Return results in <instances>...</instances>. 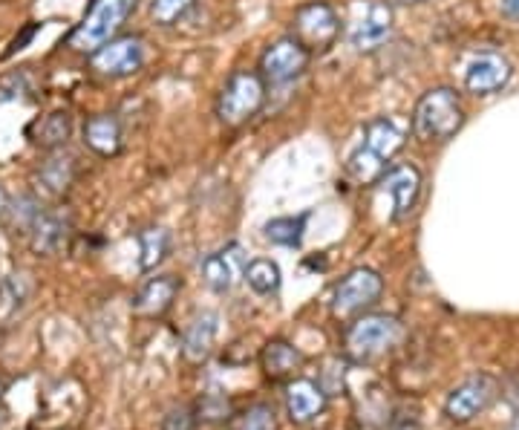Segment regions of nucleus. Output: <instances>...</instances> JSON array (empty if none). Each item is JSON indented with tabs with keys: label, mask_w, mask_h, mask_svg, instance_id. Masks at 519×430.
<instances>
[{
	"label": "nucleus",
	"mask_w": 519,
	"mask_h": 430,
	"mask_svg": "<svg viewBox=\"0 0 519 430\" xmlns=\"http://www.w3.org/2000/svg\"><path fill=\"white\" fill-rule=\"evenodd\" d=\"M6 208V194H3V188H0V211Z\"/></svg>",
	"instance_id": "obj_35"
},
{
	"label": "nucleus",
	"mask_w": 519,
	"mask_h": 430,
	"mask_svg": "<svg viewBox=\"0 0 519 430\" xmlns=\"http://www.w3.org/2000/svg\"><path fill=\"white\" fill-rule=\"evenodd\" d=\"M341 35V18L329 3H306L292 18V38L309 52L329 50Z\"/></svg>",
	"instance_id": "obj_8"
},
{
	"label": "nucleus",
	"mask_w": 519,
	"mask_h": 430,
	"mask_svg": "<svg viewBox=\"0 0 519 430\" xmlns=\"http://www.w3.org/2000/svg\"><path fill=\"white\" fill-rule=\"evenodd\" d=\"M73 133V116L67 110H55L50 116H44L41 122L32 127V142L41 148H61Z\"/></svg>",
	"instance_id": "obj_22"
},
{
	"label": "nucleus",
	"mask_w": 519,
	"mask_h": 430,
	"mask_svg": "<svg viewBox=\"0 0 519 430\" xmlns=\"http://www.w3.org/2000/svg\"><path fill=\"white\" fill-rule=\"evenodd\" d=\"M390 430H421V407L416 402H398L390 413Z\"/></svg>",
	"instance_id": "obj_29"
},
{
	"label": "nucleus",
	"mask_w": 519,
	"mask_h": 430,
	"mask_svg": "<svg viewBox=\"0 0 519 430\" xmlns=\"http://www.w3.org/2000/svg\"><path fill=\"white\" fill-rule=\"evenodd\" d=\"M404 338V327L393 315H364L346 329V353L355 361H372L387 350H393Z\"/></svg>",
	"instance_id": "obj_5"
},
{
	"label": "nucleus",
	"mask_w": 519,
	"mask_h": 430,
	"mask_svg": "<svg viewBox=\"0 0 519 430\" xmlns=\"http://www.w3.org/2000/svg\"><path fill=\"white\" fill-rule=\"evenodd\" d=\"M246 269L248 257L240 243H228L220 252L208 254L202 260V278L208 283V289L217 295L231 292L240 280H246Z\"/></svg>",
	"instance_id": "obj_14"
},
{
	"label": "nucleus",
	"mask_w": 519,
	"mask_h": 430,
	"mask_svg": "<svg viewBox=\"0 0 519 430\" xmlns=\"http://www.w3.org/2000/svg\"><path fill=\"white\" fill-rule=\"evenodd\" d=\"M84 145L99 156H116L122 148V125L116 116L101 113L84 125Z\"/></svg>",
	"instance_id": "obj_21"
},
{
	"label": "nucleus",
	"mask_w": 519,
	"mask_h": 430,
	"mask_svg": "<svg viewBox=\"0 0 519 430\" xmlns=\"http://www.w3.org/2000/svg\"><path fill=\"white\" fill-rule=\"evenodd\" d=\"M29 246L44 257H52V254H61L67 249L70 237H73V220L70 214L64 211H50L44 208L38 214V220L29 228Z\"/></svg>",
	"instance_id": "obj_15"
},
{
	"label": "nucleus",
	"mask_w": 519,
	"mask_h": 430,
	"mask_svg": "<svg viewBox=\"0 0 519 430\" xmlns=\"http://www.w3.org/2000/svg\"><path fill=\"white\" fill-rule=\"evenodd\" d=\"M246 283L248 289L254 295H277L280 292V283H283V272L274 260H266V257H257V260H248L246 269Z\"/></svg>",
	"instance_id": "obj_23"
},
{
	"label": "nucleus",
	"mask_w": 519,
	"mask_h": 430,
	"mask_svg": "<svg viewBox=\"0 0 519 430\" xmlns=\"http://www.w3.org/2000/svg\"><path fill=\"white\" fill-rule=\"evenodd\" d=\"M179 295V280L173 275H159V278H150L133 298V312L139 315H162L168 312L171 304Z\"/></svg>",
	"instance_id": "obj_19"
},
{
	"label": "nucleus",
	"mask_w": 519,
	"mask_h": 430,
	"mask_svg": "<svg viewBox=\"0 0 519 430\" xmlns=\"http://www.w3.org/2000/svg\"><path fill=\"white\" fill-rule=\"evenodd\" d=\"M139 0H90V9L84 12L81 24L70 35V47L75 52L93 55L124 26V21L136 12Z\"/></svg>",
	"instance_id": "obj_3"
},
{
	"label": "nucleus",
	"mask_w": 519,
	"mask_h": 430,
	"mask_svg": "<svg viewBox=\"0 0 519 430\" xmlns=\"http://www.w3.org/2000/svg\"><path fill=\"white\" fill-rule=\"evenodd\" d=\"M199 422H225L231 416V402L225 393H205L197 405Z\"/></svg>",
	"instance_id": "obj_28"
},
{
	"label": "nucleus",
	"mask_w": 519,
	"mask_h": 430,
	"mask_svg": "<svg viewBox=\"0 0 519 430\" xmlns=\"http://www.w3.org/2000/svg\"><path fill=\"white\" fill-rule=\"evenodd\" d=\"M145 64V41L142 38H116L93 52V70L107 78H124L139 73Z\"/></svg>",
	"instance_id": "obj_13"
},
{
	"label": "nucleus",
	"mask_w": 519,
	"mask_h": 430,
	"mask_svg": "<svg viewBox=\"0 0 519 430\" xmlns=\"http://www.w3.org/2000/svg\"><path fill=\"white\" fill-rule=\"evenodd\" d=\"M283 399H286V413L295 425H309L326 410V390L318 381L306 379V376L286 381Z\"/></svg>",
	"instance_id": "obj_16"
},
{
	"label": "nucleus",
	"mask_w": 519,
	"mask_h": 430,
	"mask_svg": "<svg viewBox=\"0 0 519 430\" xmlns=\"http://www.w3.org/2000/svg\"><path fill=\"white\" fill-rule=\"evenodd\" d=\"M404 142H407V130L401 122L390 119V116L372 119L370 125L364 127L358 148L346 159V174L361 185L378 182L387 174L390 159L404 148Z\"/></svg>",
	"instance_id": "obj_1"
},
{
	"label": "nucleus",
	"mask_w": 519,
	"mask_h": 430,
	"mask_svg": "<svg viewBox=\"0 0 519 430\" xmlns=\"http://www.w3.org/2000/svg\"><path fill=\"white\" fill-rule=\"evenodd\" d=\"M220 335V315L217 312H199L191 318V324L185 327L182 335V353L191 361H202L208 358Z\"/></svg>",
	"instance_id": "obj_17"
},
{
	"label": "nucleus",
	"mask_w": 519,
	"mask_h": 430,
	"mask_svg": "<svg viewBox=\"0 0 519 430\" xmlns=\"http://www.w3.org/2000/svg\"><path fill=\"white\" fill-rule=\"evenodd\" d=\"M309 58H312V52L306 50L297 38L286 35V38L274 41L272 47L263 52V58H260V76H263L266 84H274V87L289 84V81H295V78L306 73Z\"/></svg>",
	"instance_id": "obj_9"
},
{
	"label": "nucleus",
	"mask_w": 519,
	"mask_h": 430,
	"mask_svg": "<svg viewBox=\"0 0 519 430\" xmlns=\"http://www.w3.org/2000/svg\"><path fill=\"white\" fill-rule=\"evenodd\" d=\"M234 430H277V413H274L272 405L257 402V405H251L240 413Z\"/></svg>",
	"instance_id": "obj_27"
},
{
	"label": "nucleus",
	"mask_w": 519,
	"mask_h": 430,
	"mask_svg": "<svg viewBox=\"0 0 519 430\" xmlns=\"http://www.w3.org/2000/svg\"><path fill=\"white\" fill-rule=\"evenodd\" d=\"M303 231H306V214L297 217H274L263 226V237L274 243V246H286V249H297L303 243Z\"/></svg>",
	"instance_id": "obj_25"
},
{
	"label": "nucleus",
	"mask_w": 519,
	"mask_h": 430,
	"mask_svg": "<svg viewBox=\"0 0 519 430\" xmlns=\"http://www.w3.org/2000/svg\"><path fill=\"white\" fill-rule=\"evenodd\" d=\"M465 125V107L459 102V93L450 87H433L421 96L413 110L410 127L419 142L442 145L453 139Z\"/></svg>",
	"instance_id": "obj_2"
},
{
	"label": "nucleus",
	"mask_w": 519,
	"mask_h": 430,
	"mask_svg": "<svg viewBox=\"0 0 519 430\" xmlns=\"http://www.w3.org/2000/svg\"><path fill=\"white\" fill-rule=\"evenodd\" d=\"M514 78V64L496 50H473L462 58V84L473 96L502 93Z\"/></svg>",
	"instance_id": "obj_6"
},
{
	"label": "nucleus",
	"mask_w": 519,
	"mask_h": 430,
	"mask_svg": "<svg viewBox=\"0 0 519 430\" xmlns=\"http://www.w3.org/2000/svg\"><path fill=\"white\" fill-rule=\"evenodd\" d=\"M384 292V278L375 269H352L332 292V312L335 315H355L372 306Z\"/></svg>",
	"instance_id": "obj_10"
},
{
	"label": "nucleus",
	"mask_w": 519,
	"mask_h": 430,
	"mask_svg": "<svg viewBox=\"0 0 519 430\" xmlns=\"http://www.w3.org/2000/svg\"><path fill=\"white\" fill-rule=\"evenodd\" d=\"M499 9H502V15H505V18L519 21V0H499Z\"/></svg>",
	"instance_id": "obj_32"
},
{
	"label": "nucleus",
	"mask_w": 519,
	"mask_h": 430,
	"mask_svg": "<svg viewBox=\"0 0 519 430\" xmlns=\"http://www.w3.org/2000/svg\"><path fill=\"white\" fill-rule=\"evenodd\" d=\"M499 384L488 373L468 376L462 384H456L445 399V416L453 425H468L476 416H482L496 402Z\"/></svg>",
	"instance_id": "obj_7"
},
{
	"label": "nucleus",
	"mask_w": 519,
	"mask_h": 430,
	"mask_svg": "<svg viewBox=\"0 0 519 430\" xmlns=\"http://www.w3.org/2000/svg\"><path fill=\"white\" fill-rule=\"evenodd\" d=\"M260 364H263V373L272 381L295 379V373L303 364V353L297 350L295 344L283 341V338H274L263 347L260 353Z\"/></svg>",
	"instance_id": "obj_20"
},
{
	"label": "nucleus",
	"mask_w": 519,
	"mask_h": 430,
	"mask_svg": "<svg viewBox=\"0 0 519 430\" xmlns=\"http://www.w3.org/2000/svg\"><path fill=\"white\" fill-rule=\"evenodd\" d=\"M393 6H416V3H424V0H387Z\"/></svg>",
	"instance_id": "obj_33"
},
{
	"label": "nucleus",
	"mask_w": 519,
	"mask_h": 430,
	"mask_svg": "<svg viewBox=\"0 0 519 430\" xmlns=\"http://www.w3.org/2000/svg\"><path fill=\"white\" fill-rule=\"evenodd\" d=\"M26 93V76L24 73H12V76L0 78V104L18 102Z\"/></svg>",
	"instance_id": "obj_31"
},
{
	"label": "nucleus",
	"mask_w": 519,
	"mask_h": 430,
	"mask_svg": "<svg viewBox=\"0 0 519 430\" xmlns=\"http://www.w3.org/2000/svg\"><path fill=\"white\" fill-rule=\"evenodd\" d=\"M393 35V3L370 0L364 15H358L349 26V44L358 52L381 50Z\"/></svg>",
	"instance_id": "obj_11"
},
{
	"label": "nucleus",
	"mask_w": 519,
	"mask_h": 430,
	"mask_svg": "<svg viewBox=\"0 0 519 430\" xmlns=\"http://www.w3.org/2000/svg\"><path fill=\"white\" fill-rule=\"evenodd\" d=\"M263 102H266V81H263V76L260 73H248V70H237L234 76L225 81L223 93L217 99V116H220L223 125L240 127L260 113Z\"/></svg>",
	"instance_id": "obj_4"
},
{
	"label": "nucleus",
	"mask_w": 519,
	"mask_h": 430,
	"mask_svg": "<svg viewBox=\"0 0 519 430\" xmlns=\"http://www.w3.org/2000/svg\"><path fill=\"white\" fill-rule=\"evenodd\" d=\"M75 174H78V165H75V156L67 151H55L47 159L41 162L38 174H35V182L44 194L50 197H61L70 191V185L75 182Z\"/></svg>",
	"instance_id": "obj_18"
},
{
	"label": "nucleus",
	"mask_w": 519,
	"mask_h": 430,
	"mask_svg": "<svg viewBox=\"0 0 519 430\" xmlns=\"http://www.w3.org/2000/svg\"><path fill=\"white\" fill-rule=\"evenodd\" d=\"M0 396H3V381H0Z\"/></svg>",
	"instance_id": "obj_36"
},
{
	"label": "nucleus",
	"mask_w": 519,
	"mask_h": 430,
	"mask_svg": "<svg viewBox=\"0 0 519 430\" xmlns=\"http://www.w3.org/2000/svg\"><path fill=\"white\" fill-rule=\"evenodd\" d=\"M171 254V234L165 228H145L139 231V266L142 272L156 269Z\"/></svg>",
	"instance_id": "obj_24"
},
{
	"label": "nucleus",
	"mask_w": 519,
	"mask_h": 430,
	"mask_svg": "<svg viewBox=\"0 0 519 430\" xmlns=\"http://www.w3.org/2000/svg\"><path fill=\"white\" fill-rule=\"evenodd\" d=\"M505 430H519V413L514 416V419H511V422H508V428Z\"/></svg>",
	"instance_id": "obj_34"
},
{
	"label": "nucleus",
	"mask_w": 519,
	"mask_h": 430,
	"mask_svg": "<svg viewBox=\"0 0 519 430\" xmlns=\"http://www.w3.org/2000/svg\"><path fill=\"white\" fill-rule=\"evenodd\" d=\"M197 422H199L197 407L179 405V407H173L171 413L165 416L162 430H194L197 428Z\"/></svg>",
	"instance_id": "obj_30"
},
{
	"label": "nucleus",
	"mask_w": 519,
	"mask_h": 430,
	"mask_svg": "<svg viewBox=\"0 0 519 430\" xmlns=\"http://www.w3.org/2000/svg\"><path fill=\"white\" fill-rule=\"evenodd\" d=\"M378 191H384L393 203L390 220L404 223L410 220V214L416 211L421 197V174L416 165H396L390 168L384 177L378 179Z\"/></svg>",
	"instance_id": "obj_12"
},
{
	"label": "nucleus",
	"mask_w": 519,
	"mask_h": 430,
	"mask_svg": "<svg viewBox=\"0 0 519 430\" xmlns=\"http://www.w3.org/2000/svg\"><path fill=\"white\" fill-rule=\"evenodd\" d=\"M194 6H197V0H150V18L159 26H173L179 24Z\"/></svg>",
	"instance_id": "obj_26"
}]
</instances>
